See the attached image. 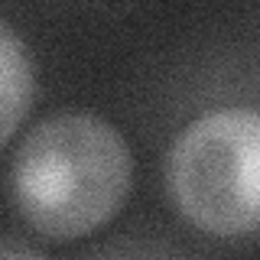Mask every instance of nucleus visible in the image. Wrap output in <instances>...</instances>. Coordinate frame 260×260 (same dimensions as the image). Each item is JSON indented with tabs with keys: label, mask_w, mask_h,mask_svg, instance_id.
<instances>
[{
	"label": "nucleus",
	"mask_w": 260,
	"mask_h": 260,
	"mask_svg": "<svg viewBox=\"0 0 260 260\" xmlns=\"http://www.w3.org/2000/svg\"><path fill=\"white\" fill-rule=\"evenodd\" d=\"M134 182V156L111 120L62 111L20 140L10 166L16 211L49 241H75L111 221Z\"/></svg>",
	"instance_id": "f257e3e1"
},
{
	"label": "nucleus",
	"mask_w": 260,
	"mask_h": 260,
	"mask_svg": "<svg viewBox=\"0 0 260 260\" xmlns=\"http://www.w3.org/2000/svg\"><path fill=\"white\" fill-rule=\"evenodd\" d=\"M0 260H43L36 250L23 247V244H13V241H0Z\"/></svg>",
	"instance_id": "20e7f679"
},
{
	"label": "nucleus",
	"mask_w": 260,
	"mask_h": 260,
	"mask_svg": "<svg viewBox=\"0 0 260 260\" xmlns=\"http://www.w3.org/2000/svg\"><path fill=\"white\" fill-rule=\"evenodd\" d=\"M166 189L182 218L215 238L260 231V108L195 117L166 156Z\"/></svg>",
	"instance_id": "f03ea898"
},
{
	"label": "nucleus",
	"mask_w": 260,
	"mask_h": 260,
	"mask_svg": "<svg viewBox=\"0 0 260 260\" xmlns=\"http://www.w3.org/2000/svg\"><path fill=\"white\" fill-rule=\"evenodd\" d=\"M36 91L29 49L16 32L0 23V146L26 120Z\"/></svg>",
	"instance_id": "7ed1b4c3"
}]
</instances>
